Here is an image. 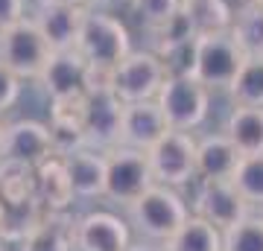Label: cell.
<instances>
[{"mask_svg": "<svg viewBox=\"0 0 263 251\" xmlns=\"http://www.w3.org/2000/svg\"><path fill=\"white\" fill-rule=\"evenodd\" d=\"M190 207L176 187L152 184L146 193L126 207V222L146 242H164L187 222Z\"/></svg>", "mask_w": 263, "mask_h": 251, "instance_id": "cell-1", "label": "cell"}, {"mask_svg": "<svg viewBox=\"0 0 263 251\" xmlns=\"http://www.w3.org/2000/svg\"><path fill=\"white\" fill-rule=\"evenodd\" d=\"M76 50L85 56L94 73H111L123 59L132 53L129 44V29L123 27L117 18L105 15V12L88 9L82 24V32L76 38Z\"/></svg>", "mask_w": 263, "mask_h": 251, "instance_id": "cell-2", "label": "cell"}, {"mask_svg": "<svg viewBox=\"0 0 263 251\" xmlns=\"http://www.w3.org/2000/svg\"><path fill=\"white\" fill-rule=\"evenodd\" d=\"M53 53L56 50L50 47V41L32 18H24L12 27L0 29V62L21 79L38 82V76L44 73Z\"/></svg>", "mask_w": 263, "mask_h": 251, "instance_id": "cell-3", "label": "cell"}, {"mask_svg": "<svg viewBox=\"0 0 263 251\" xmlns=\"http://www.w3.org/2000/svg\"><path fill=\"white\" fill-rule=\"evenodd\" d=\"M246 50L234 38L231 29L226 32H211L199 35V53H196V70L193 79L205 85L208 91H228L234 85L237 73L246 65Z\"/></svg>", "mask_w": 263, "mask_h": 251, "instance_id": "cell-4", "label": "cell"}, {"mask_svg": "<svg viewBox=\"0 0 263 251\" xmlns=\"http://www.w3.org/2000/svg\"><path fill=\"white\" fill-rule=\"evenodd\" d=\"M108 158V176H105V199L117 207H126L132 202H138L152 184V164L149 155L143 149H132V146H114L105 152Z\"/></svg>", "mask_w": 263, "mask_h": 251, "instance_id": "cell-5", "label": "cell"}, {"mask_svg": "<svg viewBox=\"0 0 263 251\" xmlns=\"http://www.w3.org/2000/svg\"><path fill=\"white\" fill-rule=\"evenodd\" d=\"M167 65L164 59L155 56L152 50L141 53H129L120 65L108 73V88H111L123 103H143V100H155L161 85L167 82Z\"/></svg>", "mask_w": 263, "mask_h": 251, "instance_id": "cell-6", "label": "cell"}, {"mask_svg": "<svg viewBox=\"0 0 263 251\" xmlns=\"http://www.w3.org/2000/svg\"><path fill=\"white\" fill-rule=\"evenodd\" d=\"M155 100L167 117L170 129L193 131L208 120L211 91L193 76H167Z\"/></svg>", "mask_w": 263, "mask_h": 251, "instance_id": "cell-7", "label": "cell"}, {"mask_svg": "<svg viewBox=\"0 0 263 251\" xmlns=\"http://www.w3.org/2000/svg\"><path fill=\"white\" fill-rule=\"evenodd\" d=\"M152 164V176L155 184H167V187H184L193 178H199L196 172V140L190 131L170 129L155 146L146 152Z\"/></svg>", "mask_w": 263, "mask_h": 251, "instance_id": "cell-8", "label": "cell"}, {"mask_svg": "<svg viewBox=\"0 0 263 251\" xmlns=\"http://www.w3.org/2000/svg\"><path fill=\"white\" fill-rule=\"evenodd\" d=\"M91 82H94V70L76 47L73 50H56L44 67V73L38 76V85L50 100V105L82 100L91 91Z\"/></svg>", "mask_w": 263, "mask_h": 251, "instance_id": "cell-9", "label": "cell"}, {"mask_svg": "<svg viewBox=\"0 0 263 251\" xmlns=\"http://www.w3.org/2000/svg\"><path fill=\"white\" fill-rule=\"evenodd\" d=\"M123 108H126V103L108 85H91V91L85 93V134H88V146L100 149V152L120 146Z\"/></svg>", "mask_w": 263, "mask_h": 251, "instance_id": "cell-10", "label": "cell"}, {"mask_svg": "<svg viewBox=\"0 0 263 251\" xmlns=\"http://www.w3.org/2000/svg\"><path fill=\"white\" fill-rule=\"evenodd\" d=\"M193 214L205 216L226 234L237 222L252 214V205L243 199L231 178H199V190L193 196Z\"/></svg>", "mask_w": 263, "mask_h": 251, "instance_id": "cell-11", "label": "cell"}, {"mask_svg": "<svg viewBox=\"0 0 263 251\" xmlns=\"http://www.w3.org/2000/svg\"><path fill=\"white\" fill-rule=\"evenodd\" d=\"M56 155L50 126L38 120H15L3 126V146H0V161L12 164H27L38 167L47 158Z\"/></svg>", "mask_w": 263, "mask_h": 251, "instance_id": "cell-12", "label": "cell"}, {"mask_svg": "<svg viewBox=\"0 0 263 251\" xmlns=\"http://www.w3.org/2000/svg\"><path fill=\"white\" fill-rule=\"evenodd\" d=\"M132 245L129 222L108 210H91L76 216L73 251H126Z\"/></svg>", "mask_w": 263, "mask_h": 251, "instance_id": "cell-13", "label": "cell"}, {"mask_svg": "<svg viewBox=\"0 0 263 251\" xmlns=\"http://www.w3.org/2000/svg\"><path fill=\"white\" fill-rule=\"evenodd\" d=\"M91 6H70V3H56V0H41L29 18L38 24L53 50H73L76 38L82 32L85 15Z\"/></svg>", "mask_w": 263, "mask_h": 251, "instance_id": "cell-14", "label": "cell"}, {"mask_svg": "<svg viewBox=\"0 0 263 251\" xmlns=\"http://www.w3.org/2000/svg\"><path fill=\"white\" fill-rule=\"evenodd\" d=\"M167 131H170V123L161 111L158 100L126 103V108H123V134H120L123 146L149 152Z\"/></svg>", "mask_w": 263, "mask_h": 251, "instance_id": "cell-15", "label": "cell"}, {"mask_svg": "<svg viewBox=\"0 0 263 251\" xmlns=\"http://www.w3.org/2000/svg\"><path fill=\"white\" fill-rule=\"evenodd\" d=\"M65 167L76 199H105V176H108L105 152L94 146L76 149V152L65 155Z\"/></svg>", "mask_w": 263, "mask_h": 251, "instance_id": "cell-16", "label": "cell"}, {"mask_svg": "<svg viewBox=\"0 0 263 251\" xmlns=\"http://www.w3.org/2000/svg\"><path fill=\"white\" fill-rule=\"evenodd\" d=\"M50 138L56 155H70L76 149L88 146L85 134V96L70 103H53L50 105Z\"/></svg>", "mask_w": 263, "mask_h": 251, "instance_id": "cell-17", "label": "cell"}, {"mask_svg": "<svg viewBox=\"0 0 263 251\" xmlns=\"http://www.w3.org/2000/svg\"><path fill=\"white\" fill-rule=\"evenodd\" d=\"M35 196L47 214H65L67 207L73 205L76 193L62 155H53V158H47L44 164L35 167Z\"/></svg>", "mask_w": 263, "mask_h": 251, "instance_id": "cell-18", "label": "cell"}, {"mask_svg": "<svg viewBox=\"0 0 263 251\" xmlns=\"http://www.w3.org/2000/svg\"><path fill=\"white\" fill-rule=\"evenodd\" d=\"M243 152L231 143L226 131L205 134L196 140V172L199 178H234Z\"/></svg>", "mask_w": 263, "mask_h": 251, "instance_id": "cell-19", "label": "cell"}, {"mask_svg": "<svg viewBox=\"0 0 263 251\" xmlns=\"http://www.w3.org/2000/svg\"><path fill=\"white\" fill-rule=\"evenodd\" d=\"M44 216H47V210L38 202V196H29V199H3V205H0V234H3L6 242L21 245L38 225L44 222Z\"/></svg>", "mask_w": 263, "mask_h": 251, "instance_id": "cell-20", "label": "cell"}, {"mask_svg": "<svg viewBox=\"0 0 263 251\" xmlns=\"http://www.w3.org/2000/svg\"><path fill=\"white\" fill-rule=\"evenodd\" d=\"M231 143H234L243 155H260L263 152V108L252 105H234L222 123Z\"/></svg>", "mask_w": 263, "mask_h": 251, "instance_id": "cell-21", "label": "cell"}, {"mask_svg": "<svg viewBox=\"0 0 263 251\" xmlns=\"http://www.w3.org/2000/svg\"><path fill=\"white\" fill-rule=\"evenodd\" d=\"M73 225L70 214H47L44 222L21 242V251H73Z\"/></svg>", "mask_w": 263, "mask_h": 251, "instance_id": "cell-22", "label": "cell"}, {"mask_svg": "<svg viewBox=\"0 0 263 251\" xmlns=\"http://www.w3.org/2000/svg\"><path fill=\"white\" fill-rule=\"evenodd\" d=\"M167 251H222V231L205 216L190 214L187 222L164 242Z\"/></svg>", "mask_w": 263, "mask_h": 251, "instance_id": "cell-23", "label": "cell"}, {"mask_svg": "<svg viewBox=\"0 0 263 251\" xmlns=\"http://www.w3.org/2000/svg\"><path fill=\"white\" fill-rule=\"evenodd\" d=\"M196 35L199 32H196V27H193V21H190L184 6L179 12H173L167 21H161L155 27H146V41H149V50L155 56H167L176 47L193 41Z\"/></svg>", "mask_w": 263, "mask_h": 251, "instance_id": "cell-24", "label": "cell"}, {"mask_svg": "<svg viewBox=\"0 0 263 251\" xmlns=\"http://www.w3.org/2000/svg\"><path fill=\"white\" fill-rule=\"evenodd\" d=\"M181 6L187 9L199 35L226 32L234 27V15H231L226 0H181Z\"/></svg>", "mask_w": 263, "mask_h": 251, "instance_id": "cell-25", "label": "cell"}, {"mask_svg": "<svg viewBox=\"0 0 263 251\" xmlns=\"http://www.w3.org/2000/svg\"><path fill=\"white\" fill-rule=\"evenodd\" d=\"M234 105L263 108V56H249L243 70L237 73L234 85L228 88Z\"/></svg>", "mask_w": 263, "mask_h": 251, "instance_id": "cell-26", "label": "cell"}, {"mask_svg": "<svg viewBox=\"0 0 263 251\" xmlns=\"http://www.w3.org/2000/svg\"><path fill=\"white\" fill-rule=\"evenodd\" d=\"M234 38L246 50V56H263V6L257 3H243L234 15Z\"/></svg>", "mask_w": 263, "mask_h": 251, "instance_id": "cell-27", "label": "cell"}, {"mask_svg": "<svg viewBox=\"0 0 263 251\" xmlns=\"http://www.w3.org/2000/svg\"><path fill=\"white\" fill-rule=\"evenodd\" d=\"M35 196V167L0 161V199H29Z\"/></svg>", "mask_w": 263, "mask_h": 251, "instance_id": "cell-28", "label": "cell"}, {"mask_svg": "<svg viewBox=\"0 0 263 251\" xmlns=\"http://www.w3.org/2000/svg\"><path fill=\"white\" fill-rule=\"evenodd\" d=\"M231 181L237 184V190L243 193L249 205L263 207V152L260 155H243Z\"/></svg>", "mask_w": 263, "mask_h": 251, "instance_id": "cell-29", "label": "cell"}, {"mask_svg": "<svg viewBox=\"0 0 263 251\" xmlns=\"http://www.w3.org/2000/svg\"><path fill=\"white\" fill-rule=\"evenodd\" d=\"M222 251H263V214L246 216L222 234Z\"/></svg>", "mask_w": 263, "mask_h": 251, "instance_id": "cell-30", "label": "cell"}, {"mask_svg": "<svg viewBox=\"0 0 263 251\" xmlns=\"http://www.w3.org/2000/svg\"><path fill=\"white\" fill-rule=\"evenodd\" d=\"M132 12H135V18L146 27H155L161 21H167L173 12L181 9V0H129Z\"/></svg>", "mask_w": 263, "mask_h": 251, "instance_id": "cell-31", "label": "cell"}, {"mask_svg": "<svg viewBox=\"0 0 263 251\" xmlns=\"http://www.w3.org/2000/svg\"><path fill=\"white\" fill-rule=\"evenodd\" d=\"M196 53H199V35L193 41H187V44L176 47L173 53H167V56H161V59H164L170 76H193V70H196Z\"/></svg>", "mask_w": 263, "mask_h": 251, "instance_id": "cell-32", "label": "cell"}, {"mask_svg": "<svg viewBox=\"0 0 263 251\" xmlns=\"http://www.w3.org/2000/svg\"><path fill=\"white\" fill-rule=\"evenodd\" d=\"M21 76H15L9 70V67L0 62V114L3 111H9L12 105L18 103V96H21Z\"/></svg>", "mask_w": 263, "mask_h": 251, "instance_id": "cell-33", "label": "cell"}, {"mask_svg": "<svg viewBox=\"0 0 263 251\" xmlns=\"http://www.w3.org/2000/svg\"><path fill=\"white\" fill-rule=\"evenodd\" d=\"M24 3L27 0H0V29H6L27 18L24 15Z\"/></svg>", "mask_w": 263, "mask_h": 251, "instance_id": "cell-34", "label": "cell"}, {"mask_svg": "<svg viewBox=\"0 0 263 251\" xmlns=\"http://www.w3.org/2000/svg\"><path fill=\"white\" fill-rule=\"evenodd\" d=\"M126 251H167L161 242H146V240H141V242H132Z\"/></svg>", "mask_w": 263, "mask_h": 251, "instance_id": "cell-35", "label": "cell"}, {"mask_svg": "<svg viewBox=\"0 0 263 251\" xmlns=\"http://www.w3.org/2000/svg\"><path fill=\"white\" fill-rule=\"evenodd\" d=\"M56 3H70V6H91V0H56Z\"/></svg>", "mask_w": 263, "mask_h": 251, "instance_id": "cell-36", "label": "cell"}, {"mask_svg": "<svg viewBox=\"0 0 263 251\" xmlns=\"http://www.w3.org/2000/svg\"><path fill=\"white\" fill-rule=\"evenodd\" d=\"M6 245H9V242L3 240V234H0V251H6Z\"/></svg>", "mask_w": 263, "mask_h": 251, "instance_id": "cell-37", "label": "cell"}, {"mask_svg": "<svg viewBox=\"0 0 263 251\" xmlns=\"http://www.w3.org/2000/svg\"><path fill=\"white\" fill-rule=\"evenodd\" d=\"M0 146H3V123H0Z\"/></svg>", "mask_w": 263, "mask_h": 251, "instance_id": "cell-38", "label": "cell"}, {"mask_svg": "<svg viewBox=\"0 0 263 251\" xmlns=\"http://www.w3.org/2000/svg\"><path fill=\"white\" fill-rule=\"evenodd\" d=\"M246 3H257V6H263V0H246Z\"/></svg>", "mask_w": 263, "mask_h": 251, "instance_id": "cell-39", "label": "cell"}, {"mask_svg": "<svg viewBox=\"0 0 263 251\" xmlns=\"http://www.w3.org/2000/svg\"><path fill=\"white\" fill-rule=\"evenodd\" d=\"M0 205H3V199H0Z\"/></svg>", "mask_w": 263, "mask_h": 251, "instance_id": "cell-40", "label": "cell"}]
</instances>
